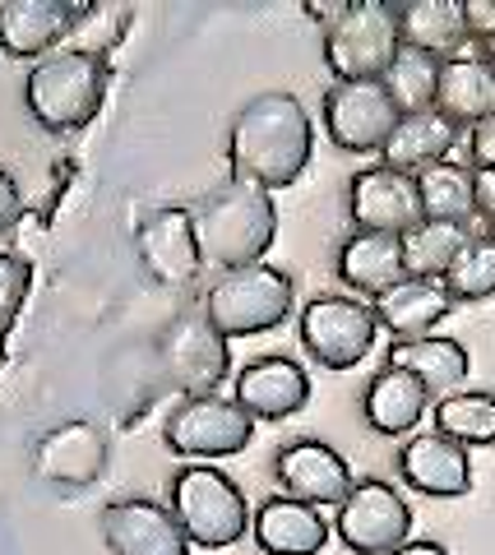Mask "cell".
<instances>
[{
    "mask_svg": "<svg viewBox=\"0 0 495 555\" xmlns=\"http://www.w3.org/2000/svg\"><path fill=\"white\" fill-rule=\"evenodd\" d=\"M315 153V120L292 93H260L250 98L227 126V167L232 181H250L287 190Z\"/></svg>",
    "mask_w": 495,
    "mask_h": 555,
    "instance_id": "1",
    "label": "cell"
},
{
    "mask_svg": "<svg viewBox=\"0 0 495 555\" xmlns=\"http://www.w3.org/2000/svg\"><path fill=\"white\" fill-rule=\"evenodd\" d=\"M191 218H195L204 264H213L218 273L264 264L269 246L278 241V204H273L264 185H250V181H227L209 190L191 208Z\"/></svg>",
    "mask_w": 495,
    "mask_h": 555,
    "instance_id": "2",
    "label": "cell"
},
{
    "mask_svg": "<svg viewBox=\"0 0 495 555\" xmlns=\"http://www.w3.org/2000/svg\"><path fill=\"white\" fill-rule=\"evenodd\" d=\"M107 102V56L89 47H61L24 79V107L47 134H75Z\"/></svg>",
    "mask_w": 495,
    "mask_h": 555,
    "instance_id": "3",
    "label": "cell"
},
{
    "mask_svg": "<svg viewBox=\"0 0 495 555\" xmlns=\"http://www.w3.org/2000/svg\"><path fill=\"white\" fill-rule=\"evenodd\" d=\"M199 310L223 338H255L287 324V315L297 310V283L278 264L227 269L209 283Z\"/></svg>",
    "mask_w": 495,
    "mask_h": 555,
    "instance_id": "4",
    "label": "cell"
},
{
    "mask_svg": "<svg viewBox=\"0 0 495 555\" xmlns=\"http://www.w3.org/2000/svg\"><path fill=\"white\" fill-rule=\"evenodd\" d=\"M167 509L177 514L191 546H204V551H227L250 532V505L242 486L227 473H218L213 463L181 467L172 477V491H167Z\"/></svg>",
    "mask_w": 495,
    "mask_h": 555,
    "instance_id": "5",
    "label": "cell"
},
{
    "mask_svg": "<svg viewBox=\"0 0 495 555\" xmlns=\"http://www.w3.org/2000/svg\"><path fill=\"white\" fill-rule=\"evenodd\" d=\"M399 5L385 0H348L343 20L324 33V65L334 83L385 79V69L399 56Z\"/></svg>",
    "mask_w": 495,
    "mask_h": 555,
    "instance_id": "6",
    "label": "cell"
},
{
    "mask_svg": "<svg viewBox=\"0 0 495 555\" xmlns=\"http://www.w3.org/2000/svg\"><path fill=\"white\" fill-rule=\"evenodd\" d=\"M297 334L305 357L315 361L320 371H352L362 366L380 334V320H375V306L362 297H311L297 315Z\"/></svg>",
    "mask_w": 495,
    "mask_h": 555,
    "instance_id": "7",
    "label": "cell"
},
{
    "mask_svg": "<svg viewBox=\"0 0 495 555\" xmlns=\"http://www.w3.org/2000/svg\"><path fill=\"white\" fill-rule=\"evenodd\" d=\"M162 440L181 459H232L255 440V416L223 393H195L167 412Z\"/></svg>",
    "mask_w": 495,
    "mask_h": 555,
    "instance_id": "8",
    "label": "cell"
},
{
    "mask_svg": "<svg viewBox=\"0 0 495 555\" xmlns=\"http://www.w3.org/2000/svg\"><path fill=\"white\" fill-rule=\"evenodd\" d=\"M334 532L352 555H389L413 537V509L399 495V486L380 477H362L352 481V491L338 505Z\"/></svg>",
    "mask_w": 495,
    "mask_h": 555,
    "instance_id": "9",
    "label": "cell"
},
{
    "mask_svg": "<svg viewBox=\"0 0 495 555\" xmlns=\"http://www.w3.org/2000/svg\"><path fill=\"white\" fill-rule=\"evenodd\" d=\"M158 366L185 398L218 393V385L232 375V352H227V338L204 320V310H191V315H177L162 328Z\"/></svg>",
    "mask_w": 495,
    "mask_h": 555,
    "instance_id": "10",
    "label": "cell"
},
{
    "mask_svg": "<svg viewBox=\"0 0 495 555\" xmlns=\"http://www.w3.org/2000/svg\"><path fill=\"white\" fill-rule=\"evenodd\" d=\"M324 134L343 153H380L389 130L399 126V107L389 102L380 79L362 83H329L324 93Z\"/></svg>",
    "mask_w": 495,
    "mask_h": 555,
    "instance_id": "11",
    "label": "cell"
},
{
    "mask_svg": "<svg viewBox=\"0 0 495 555\" xmlns=\"http://www.w3.org/2000/svg\"><path fill=\"white\" fill-rule=\"evenodd\" d=\"M134 255H140V264L153 283L191 287L204 269L191 208L167 204V208H153L148 218H140V228H134Z\"/></svg>",
    "mask_w": 495,
    "mask_h": 555,
    "instance_id": "12",
    "label": "cell"
},
{
    "mask_svg": "<svg viewBox=\"0 0 495 555\" xmlns=\"http://www.w3.org/2000/svg\"><path fill=\"white\" fill-rule=\"evenodd\" d=\"M348 218L356 232H385V236H407L421 218V195L417 177L394 167H362L348 181Z\"/></svg>",
    "mask_w": 495,
    "mask_h": 555,
    "instance_id": "13",
    "label": "cell"
},
{
    "mask_svg": "<svg viewBox=\"0 0 495 555\" xmlns=\"http://www.w3.org/2000/svg\"><path fill=\"white\" fill-rule=\"evenodd\" d=\"M32 473L47 486H56V491H89L107 473V436L93 422H83V416L51 426L32 444Z\"/></svg>",
    "mask_w": 495,
    "mask_h": 555,
    "instance_id": "14",
    "label": "cell"
},
{
    "mask_svg": "<svg viewBox=\"0 0 495 555\" xmlns=\"http://www.w3.org/2000/svg\"><path fill=\"white\" fill-rule=\"evenodd\" d=\"M273 477H278L283 495L301 500V505H315V509H338L343 495L352 491V481H356L348 459L324 440L283 444L278 459H273Z\"/></svg>",
    "mask_w": 495,
    "mask_h": 555,
    "instance_id": "15",
    "label": "cell"
},
{
    "mask_svg": "<svg viewBox=\"0 0 495 555\" xmlns=\"http://www.w3.org/2000/svg\"><path fill=\"white\" fill-rule=\"evenodd\" d=\"M102 542L112 555H191V537L158 500H112L102 509Z\"/></svg>",
    "mask_w": 495,
    "mask_h": 555,
    "instance_id": "16",
    "label": "cell"
},
{
    "mask_svg": "<svg viewBox=\"0 0 495 555\" xmlns=\"http://www.w3.org/2000/svg\"><path fill=\"white\" fill-rule=\"evenodd\" d=\"M79 14L83 5H70V0H5L0 5V51L38 65L51 51H61L65 38H75Z\"/></svg>",
    "mask_w": 495,
    "mask_h": 555,
    "instance_id": "17",
    "label": "cell"
},
{
    "mask_svg": "<svg viewBox=\"0 0 495 555\" xmlns=\"http://www.w3.org/2000/svg\"><path fill=\"white\" fill-rule=\"evenodd\" d=\"M399 477L431 500H458L472 491V449L426 430L399 449Z\"/></svg>",
    "mask_w": 495,
    "mask_h": 555,
    "instance_id": "18",
    "label": "cell"
},
{
    "mask_svg": "<svg viewBox=\"0 0 495 555\" xmlns=\"http://www.w3.org/2000/svg\"><path fill=\"white\" fill-rule=\"evenodd\" d=\"M236 403L255 422H287L311 403V375L292 357H255L236 375Z\"/></svg>",
    "mask_w": 495,
    "mask_h": 555,
    "instance_id": "19",
    "label": "cell"
},
{
    "mask_svg": "<svg viewBox=\"0 0 495 555\" xmlns=\"http://www.w3.org/2000/svg\"><path fill=\"white\" fill-rule=\"evenodd\" d=\"M329 524H324V509L301 505L292 495H273L264 500L250 518V537L264 555H320L329 546Z\"/></svg>",
    "mask_w": 495,
    "mask_h": 555,
    "instance_id": "20",
    "label": "cell"
},
{
    "mask_svg": "<svg viewBox=\"0 0 495 555\" xmlns=\"http://www.w3.org/2000/svg\"><path fill=\"white\" fill-rule=\"evenodd\" d=\"M338 283L352 287L362 301L385 297L389 287H399L407 269H403V236H385V232H352L334 259Z\"/></svg>",
    "mask_w": 495,
    "mask_h": 555,
    "instance_id": "21",
    "label": "cell"
},
{
    "mask_svg": "<svg viewBox=\"0 0 495 555\" xmlns=\"http://www.w3.org/2000/svg\"><path fill=\"white\" fill-rule=\"evenodd\" d=\"M375 320L385 334H394V343H413V338H431L440 324L450 320V292L435 278H403L399 287H389L385 297H375Z\"/></svg>",
    "mask_w": 495,
    "mask_h": 555,
    "instance_id": "22",
    "label": "cell"
},
{
    "mask_svg": "<svg viewBox=\"0 0 495 555\" xmlns=\"http://www.w3.org/2000/svg\"><path fill=\"white\" fill-rule=\"evenodd\" d=\"M389 366H399L417 379V385L431 393V403H440V398H450L468 385L472 375V357L468 347L458 338H413V343H394L389 347Z\"/></svg>",
    "mask_w": 495,
    "mask_h": 555,
    "instance_id": "23",
    "label": "cell"
},
{
    "mask_svg": "<svg viewBox=\"0 0 495 555\" xmlns=\"http://www.w3.org/2000/svg\"><path fill=\"white\" fill-rule=\"evenodd\" d=\"M426 412H431V393H426L413 375L399 366L375 371V379L366 385V398H362V416L375 436H389V440L413 436Z\"/></svg>",
    "mask_w": 495,
    "mask_h": 555,
    "instance_id": "24",
    "label": "cell"
},
{
    "mask_svg": "<svg viewBox=\"0 0 495 555\" xmlns=\"http://www.w3.org/2000/svg\"><path fill=\"white\" fill-rule=\"evenodd\" d=\"M435 112L458 130H472L477 120H486L495 112V75L482 56H450L440 61V79H435Z\"/></svg>",
    "mask_w": 495,
    "mask_h": 555,
    "instance_id": "25",
    "label": "cell"
},
{
    "mask_svg": "<svg viewBox=\"0 0 495 555\" xmlns=\"http://www.w3.org/2000/svg\"><path fill=\"white\" fill-rule=\"evenodd\" d=\"M454 144H458V126H450L440 112H417V116H399V126L389 130L380 158H385V167L417 177V171L435 167V163H450Z\"/></svg>",
    "mask_w": 495,
    "mask_h": 555,
    "instance_id": "26",
    "label": "cell"
},
{
    "mask_svg": "<svg viewBox=\"0 0 495 555\" xmlns=\"http://www.w3.org/2000/svg\"><path fill=\"white\" fill-rule=\"evenodd\" d=\"M399 38L403 47L426 51L435 61L464 56L468 24H464V0H413V5H399Z\"/></svg>",
    "mask_w": 495,
    "mask_h": 555,
    "instance_id": "27",
    "label": "cell"
},
{
    "mask_svg": "<svg viewBox=\"0 0 495 555\" xmlns=\"http://www.w3.org/2000/svg\"><path fill=\"white\" fill-rule=\"evenodd\" d=\"M468 241H472L468 222H431V218L417 222V228L403 236V269H407V278H435L440 283Z\"/></svg>",
    "mask_w": 495,
    "mask_h": 555,
    "instance_id": "28",
    "label": "cell"
},
{
    "mask_svg": "<svg viewBox=\"0 0 495 555\" xmlns=\"http://www.w3.org/2000/svg\"><path fill=\"white\" fill-rule=\"evenodd\" d=\"M417 195H421V218L431 222H472V167L468 163H435L417 171Z\"/></svg>",
    "mask_w": 495,
    "mask_h": 555,
    "instance_id": "29",
    "label": "cell"
},
{
    "mask_svg": "<svg viewBox=\"0 0 495 555\" xmlns=\"http://www.w3.org/2000/svg\"><path fill=\"white\" fill-rule=\"evenodd\" d=\"M435 412V430L464 449H482L495 444V398L477 393V389H458L450 398H440L431 408Z\"/></svg>",
    "mask_w": 495,
    "mask_h": 555,
    "instance_id": "30",
    "label": "cell"
},
{
    "mask_svg": "<svg viewBox=\"0 0 495 555\" xmlns=\"http://www.w3.org/2000/svg\"><path fill=\"white\" fill-rule=\"evenodd\" d=\"M435 79H440V61L426 51L399 47L394 65L385 69V93L399 107V116H417V112H435Z\"/></svg>",
    "mask_w": 495,
    "mask_h": 555,
    "instance_id": "31",
    "label": "cell"
},
{
    "mask_svg": "<svg viewBox=\"0 0 495 555\" xmlns=\"http://www.w3.org/2000/svg\"><path fill=\"white\" fill-rule=\"evenodd\" d=\"M445 292L454 306H477V301H491L495 297V236L482 232L472 236L464 250H458V259L445 269Z\"/></svg>",
    "mask_w": 495,
    "mask_h": 555,
    "instance_id": "32",
    "label": "cell"
},
{
    "mask_svg": "<svg viewBox=\"0 0 495 555\" xmlns=\"http://www.w3.org/2000/svg\"><path fill=\"white\" fill-rule=\"evenodd\" d=\"M28 278H32L28 259L0 250V324H10L14 315H19V306L28 297Z\"/></svg>",
    "mask_w": 495,
    "mask_h": 555,
    "instance_id": "33",
    "label": "cell"
},
{
    "mask_svg": "<svg viewBox=\"0 0 495 555\" xmlns=\"http://www.w3.org/2000/svg\"><path fill=\"white\" fill-rule=\"evenodd\" d=\"M468 167L472 171H495V112L468 130Z\"/></svg>",
    "mask_w": 495,
    "mask_h": 555,
    "instance_id": "34",
    "label": "cell"
},
{
    "mask_svg": "<svg viewBox=\"0 0 495 555\" xmlns=\"http://www.w3.org/2000/svg\"><path fill=\"white\" fill-rule=\"evenodd\" d=\"M19 222H24V190L5 167H0V236H10Z\"/></svg>",
    "mask_w": 495,
    "mask_h": 555,
    "instance_id": "35",
    "label": "cell"
},
{
    "mask_svg": "<svg viewBox=\"0 0 495 555\" xmlns=\"http://www.w3.org/2000/svg\"><path fill=\"white\" fill-rule=\"evenodd\" d=\"M464 24L472 42L495 38V0H464Z\"/></svg>",
    "mask_w": 495,
    "mask_h": 555,
    "instance_id": "36",
    "label": "cell"
},
{
    "mask_svg": "<svg viewBox=\"0 0 495 555\" xmlns=\"http://www.w3.org/2000/svg\"><path fill=\"white\" fill-rule=\"evenodd\" d=\"M472 204L477 218H486V228L495 222V171H472Z\"/></svg>",
    "mask_w": 495,
    "mask_h": 555,
    "instance_id": "37",
    "label": "cell"
},
{
    "mask_svg": "<svg viewBox=\"0 0 495 555\" xmlns=\"http://www.w3.org/2000/svg\"><path fill=\"white\" fill-rule=\"evenodd\" d=\"M343 10H348V0H324V5H320V0H311V5H305V20H315L324 33H329L338 20H343Z\"/></svg>",
    "mask_w": 495,
    "mask_h": 555,
    "instance_id": "38",
    "label": "cell"
},
{
    "mask_svg": "<svg viewBox=\"0 0 495 555\" xmlns=\"http://www.w3.org/2000/svg\"><path fill=\"white\" fill-rule=\"evenodd\" d=\"M389 555H450L440 542H403L399 551H389Z\"/></svg>",
    "mask_w": 495,
    "mask_h": 555,
    "instance_id": "39",
    "label": "cell"
},
{
    "mask_svg": "<svg viewBox=\"0 0 495 555\" xmlns=\"http://www.w3.org/2000/svg\"><path fill=\"white\" fill-rule=\"evenodd\" d=\"M482 61L491 65V75H495V38H491V42H482Z\"/></svg>",
    "mask_w": 495,
    "mask_h": 555,
    "instance_id": "40",
    "label": "cell"
},
{
    "mask_svg": "<svg viewBox=\"0 0 495 555\" xmlns=\"http://www.w3.org/2000/svg\"><path fill=\"white\" fill-rule=\"evenodd\" d=\"M491 236H495V222H491Z\"/></svg>",
    "mask_w": 495,
    "mask_h": 555,
    "instance_id": "41",
    "label": "cell"
}]
</instances>
